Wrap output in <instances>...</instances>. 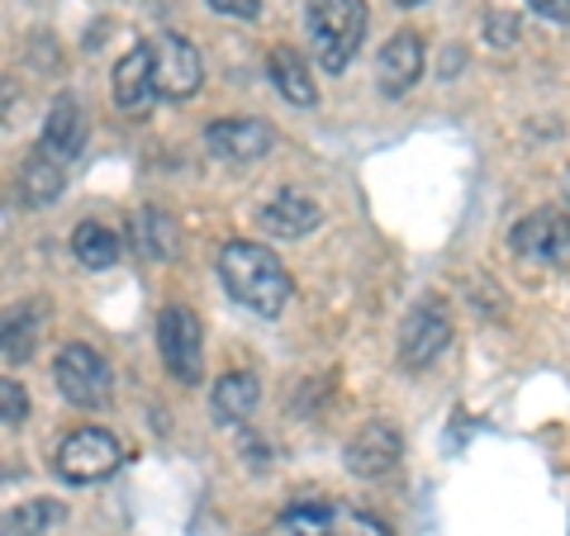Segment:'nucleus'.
Returning a JSON list of instances; mask_svg holds the SVG:
<instances>
[{
    "label": "nucleus",
    "instance_id": "nucleus-10",
    "mask_svg": "<svg viewBox=\"0 0 570 536\" xmlns=\"http://www.w3.org/2000/svg\"><path fill=\"white\" fill-rule=\"evenodd\" d=\"M400 451H404V441H400L395 427H390V423H366L362 433H356V437L347 441L343 460H347V470H352V475H362V479H381V475L395 470Z\"/></svg>",
    "mask_w": 570,
    "mask_h": 536
},
{
    "label": "nucleus",
    "instance_id": "nucleus-11",
    "mask_svg": "<svg viewBox=\"0 0 570 536\" xmlns=\"http://www.w3.org/2000/svg\"><path fill=\"white\" fill-rule=\"evenodd\" d=\"M376 77H381L385 96H404L409 86L423 77V39H419V33H395V39L381 48Z\"/></svg>",
    "mask_w": 570,
    "mask_h": 536
},
{
    "label": "nucleus",
    "instance_id": "nucleus-28",
    "mask_svg": "<svg viewBox=\"0 0 570 536\" xmlns=\"http://www.w3.org/2000/svg\"><path fill=\"white\" fill-rule=\"evenodd\" d=\"M566 195H570V181H566Z\"/></svg>",
    "mask_w": 570,
    "mask_h": 536
},
{
    "label": "nucleus",
    "instance_id": "nucleus-2",
    "mask_svg": "<svg viewBox=\"0 0 570 536\" xmlns=\"http://www.w3.org/2000/svg\"><path fill=\"white\" fill-rule=\"evenodd\" d=\"M305 24H309V39H314L324 71H343L356 58V48H362L366 6L362 0H309Z\"/></svg>",
    "mask_w": 570,
    "mask_h": 536
},
{
    "label": "nucleus",
    "instance_id": "nucleus-8",
    "mask_svg": "<svg viewBox=\"0 0 570 536\" xmlns=\"http://www.w3.org/2000/svg\"><path fill=\"white\" fill-rule=\"evenodd\" d=\"M509 247L528 261H542V266H557L570 257V219L561 209H538L528 219L513 224Z\"/></svg>",
    "mask_w": 570,
    "mask_h": 536
},
{
    "label": "nucleus",
    "instance_id": "nucleus-1",
    "mask_svg": "<svg viewBox=\"0 0 570 536\" xmlns=\"http://www.w3.org/2000/svg\"><path fill=\"white\" fill-rule=\"evenodd\" d=\"M219 280L243 309L262 318H281L291 304V276H285L281 257L262 242H228L219 252Z\"/></svg>",
    "mask_w": 570,
    "mask_h": 536
},
{
    "label": "nucleus",
    "instance_id": "nucleus-9",
    "mask_svg": "<svg viewBox=\"0 0 570 536\" xmlns=\"http://www.w3.org/2000/svg\"><path fill=\"white\" fill-rule=\"evenodd\" d=\"M205 142L214 157H224V162H262L266 152H272L276 133L266 129L262 119H219L205 129Z\"/></svg>",
    "mask_w": 570,
    "mask_h": 536
},
{
    "label": "nucleus",
    "instance_id": "nucleus-13",
    "mask_svg": "<svg viewBox=\"0 0 570 536\" xmlns=\"http://www.w3.org/2000/svg\"><path fill=\"white\" fill-rule=\"evenodd\" d=\"M39 148H43L48 157H58V162H71V157H81V148H86V110H81V105L71 100V96H62V100L48 110Z\"/></svg>",
    "mask_w": 570,
    "mask_h": 536
},
{
    "label": "nucleus",
    "instance_id": "nucleus-20",
    "mask_svg": "<svg viewBox=\"0 0 570 536\" xmlns=\"http://www.w3.org/2000/svg\"><path fill=\"white\" fill-rule=\"evenodd\" d=\"M67 517V508L58 498H29L14 513H6V536H43L48 527H58Z\"/></svg>",
    "mask_w": 570,
    "mask_h": 536
},
{
    "label": "nucleus",
    "instance_id": "nucleus-26",
    "mask_svg": "<svg viewBox=\"0 0 570 536\" xmlns=\"http://www.w3.org/2000/svg\"><path fill=\"white\" fill-rule=\"evenodd\" d=\"M513 39H519V24L504 20V14H494V20H490V43L494 48H509Z\"/></svg>",
    "mask_w": 570,
    "mask_h": 536
},
{
    "label": "nucleus",
    "instance_id": "nucleus-19",
    "mask_svg": "<svg viewBox=\"0 0 570 536\" xmlns=\"http://www.w3.org/2000/svg\"><path fill=\"white\" fill-rule=\"evenodd\" d=\"M129 234H134V242H138V252H142V257H153V261L176 257V224L167 219L163 209H142V214H134Z\"/></svg>",
    "mask_w": 570,
    "mask_h": 536
},
{
    "label": "nucleus",
    "instance_id": "nucleus-23",
    "mask_svg": "<svg viewBox=\"0 0 570 536\" xmlns=\"http://www.w3.org/2000/svg\"><path fill=\"white\" fill-rule=\"evenodd\" d=\"M29 414V395L20 380H0V418H6V427H20Z\"/></svg>",
    "mask_w": 570,
    "mask_h": 536
},
{
    "label": "nucleus",
    "instance_id": "nucleus-14",
    "mask_svg": "<svg viewBox=\"0 0 570 536\" xmlns=\"http://www.w3.org/2000/svg\"><path fill=\"white\" fill-rule=\"evenodd\" d=\"M262 228L272 238H305L318 228V205L299 190H281L262 205Z\"/></svg>",
    "mask_w": 570,
    "mask_h": 536
},
{
    "label": "nucleus",
    "instance_id": "nucleus-3",
    "mask_svg": "<svg viewBox=\"0 0 570 536\" xmlns=\"http://www.w3.org/2000/svg\"><path fill=\"white\" fill-rule=\"evenodd\" d=\"M119 466H124V451L105 427H81V433H71L58 446V456H52V470H58V479H67V485H100V479H110Z\"/></svg>",
    "mask_w": 570,
    "mask_h": 536
},
{
    "label": "nucleus",
    "instance_id": "nucleus-27",
    "mask_svg": "<svg viewBox=\"0 0 570 536\" xmlns=\"http://www.w3.org/2000/svg\"><path fill=\"white\" fill-rule=\"evenodd\" d=\"M395 6H423V0H395Z\"/></svg>",
    "mask_w": 570,
    "mask_h": 536
},
{
    "label": "nucleus",
    "instance_id": "nucleus-17",
    "mask_svg": "<svg viewBox=\"0 0 570 536\" xmlns=\"http://www.w3.org/2000/svg\"><path fill=\"white\" fill-rule=\"evenodd\" d=\"M266 71H272L276 91L291 100V105H314V100H318V86H314V77H309V67L299 62V52L276 48L272 58H266Z\"/></svg>",
    "mask_w": 570,
    "mask_h": 536
},
{
    "label": "nucleus",
    "instance_id": "nucleus-21",
    "mask_svg": "<svg viewBox=\"0 0 570 536\" xmlns=\"http://www.w3.org/2000/svg\"><path fill=\"white\" fill-rule=\"evenodd\" d=\"M281 527H285V536H337L328 504H295L291 513H285Z\"/></svg>",
    "mask_w": 570,
    "mask_h": 536
},
{
    "label": "nucleus",
    "instance_id": "nucleus-15",
    "mask_svg": "<svg viewBox=\"0 0 570 536\" xmlns=\"http://www.w3.org/2000/svg\"><path fill=\"white\" fill-rule=\"evenodd\" d=\"M62 167H67V162L48 157L43 148H33V152L24 157V167H20V195H24V205L43 209V205L58 200L62 186H67V171H62Z\"/></svg>",
    "mask_w": 570,
    "mask_h": 536
},
{
    "label": "nucleus",
    "instance_id": "nucleus-5",
    "mask_svg": "<svg viewBox=\"0 0 570 536\" xmlns=\"http://www.w3.org/2000/svg\"><path fill=\"white\" fill-rule=\"evenodd\" d=\"M52 380H58V395L77 408H105L110 404V366L105 356L86 343H67L52 361Z\"/></svg>",
    "mask_w": 570,
    "mask_h": 536
},
{
    "label": "nucleus",
    "instance_id": "nucleus-16",
    "mask_svg": "<svg viewBox=\"0 0 570 536\" xmlns=\"http://www.w3.org/2000/svg\"><path fill=\"white\" fill-rule=\"evenodd\" d=\"M257 399H262L257 375H247V370H228V375H219V385H214L209 408H214V418H219V423H243V418H253Z\"/></svg>",
    "mask_w": 570,
    "mask_h": 536
},
{
    "label": "nucleus",
    "instance_id": "nucleus-6",
    "mask_svg": "<svg viewBox=\"0 0 570 536\" xmlns=\"http://www.w3.org/2000/svg\"><path fill=\"white\" fill-rule=\"evenodd\" d=\"M148 52H153V86H157V96L190 100L195 91H200L205 67H200V52H195L190 39H181V33H163V39H157Z\"/></svg>",
    "mask_w": 570,
    "mask_h": 536
},
{
    "label": "nucleus",
    "instance_id": "nucleus-7",
    "mask_svg": "<svg viewBox=\"0 0 570 536\" xmlns=\"http://www.w3.org/2000/svg\"><path fill=\"white\" fill-rule=\"evenodd\" d=\"M448 343H452V324H448V314H442V304L423 299L409 309L404 328H400V361L409 370H423L448 351Z\"/></svg>",
    "mask_w": 570,
    "mask_h": 536
},
{
    "label": "nucleus",
    "instance_id": "nucleus-12",
    "mask_svg": "<svg viewBox=\"0 0 570 536\" xmlns=\"http://www.w3.org/2000/svg\"><path fill=\"white\" fill-rule=\"evenodd\" d=\"M115 105L124 115H142L153 105L157 96V86H153V52L148 48H134V52H124V58L115 62Z\"/></svg>",
    "mask_w": 570,
    "mask_h": 536
},
{
    "label": "nucleus",
    "instance_id": "nucleus-25",
    "mask_svg": "<svg viewBox=\"0 0 570 536\" xmlns=\"http://www.w3.org/2000/svg\"><path fill=\"white\" fill-rule=\"evenodd\" d=\"M542 20H557V24H570V0H528Z\"/></svg>",
    "mask_w": 570,
    "mask_h": 536
},
{
    "label": "nucleus",
    "instance_id": "nucleus-4",
    "mask_svg": "<svg viewBox=\"0 0 570 536\" xmlns=\"http://www.w3.org/2000/svg\"><path fill=\"white\" fill-rule=\"evenodd\" d=\"M157 347H163V366L171 370L176 385H200L205 375V337H200V318L186 304H167L157 318Z\"/></svg>",
    "mask_w": 570,
    "mask_h": 536
},
{
    "label": "nucleus",
    "instance_id": "nucleus-18",
    "mask_svg": "<svg viewBox=\"0 0 570 536\" xmlns=\"http://www.w3.org/2000/svg\"><path fill=\"white\" fill-rule=\"evenodd\" d=\"M71 257H77L86 271H110L119 261V238L105 224L86 219V224H77V234H71Z\"/></svg>",
    "mask_w": 570,
    "mask_h": 536
},
{
    "label": "nucleus",
    "instance_id": "nucleus-24",
    "mask_svg": "<svg viewBox=\"0 0 570 536\" xmlns=\"http://www.w3.org/2000/svg\"><path fill=\"white\" fill-rule=\"evenodd\" d=\"M209 10L228 14V20H257V14H262V0H209Z\"/></svg>",
    "mask_w": 570,
    "mask_h": 536
},
{
    "label": "nucleus",
    "instance_id": "nucleus-22",
    "mask_svg": "<svg viewBox=\"0 0 570 536\" xmlns=\"http://www.w3.org/2000/svg\"><path fill=\"white\" fill-rule=\"evenodd\" d=\"M29 351H33V309L14 304L6 314V361H24Z\"/></svg>",
    "mask_w": 570,
    "mask_h": 536
}]
</instances>
